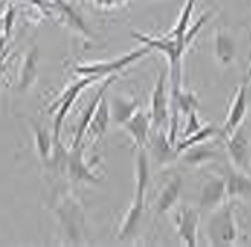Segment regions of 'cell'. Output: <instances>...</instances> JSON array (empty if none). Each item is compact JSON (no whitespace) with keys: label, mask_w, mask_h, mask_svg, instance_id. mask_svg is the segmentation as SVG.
Here are the masks:
<instances>
[{"label":"cell","mask_w":251,"mask_h":247,"mask_svg":"<svg viewBox=\"0 0 251 247\" xmlns=\"http://www.w3.org/2000/svg\"><path fill=\"white\" fill-rule=\"evenodd\" d=\"M99 7H116V5L123 4L126 0H93Z\"/></svg>","instance_id":"obj_29"},{"label":"cell","mask_w":251,"mask_h":247,"mask_svg":"<svg viewBox=\"0 0 251 247\" xmlns=\"http://www.w3.org/2000/svg\"><path fill=\"white\" fill-rule=\"evenodd\" d=\"M7 39L9 37H5L4 34H0V56L7 53V47H5V44H7Z\"/></svg>","instance_id":"obj_30"},{"label":"cell","mask_w":251,"mask_h":247,"mask_svg":"<svg viewBox=\"0 0 251 247\" xmlns=\"http://www.w3.org/2000/svg\"><path fill=\"white\" fill-rule=\"evenodd\" d=\"M195 4H197V0H186L183 11H181L179 20H177L176 26L172 28L171 35H169L172 41L176 42L177 49H181L183 53L186 51V47H188V42H186V30H188V25H190V20H192Z\"/></svg>","instance_id":"obj_22"},{"label":"cell","mask_w":251,"mask_h":247,"mask_svg":"<svg viewBox=\"0 0 251 247\" xmlns=\"http://www.w3.org/2000/svg\"><path fill=\"white\" fill-rule=\"evenodd\" d=\"M226 198L225 180L223 176H209L202 180L201 195H199V210L205 214L213 212L214 209L222 205Z\"/></svg>","instance_id":"obj_9"},{"label":"cell","mask_w":251,"mask_h":247,"mask_svg":"<svg viewBox=\"0 0 251 247\" xmlns=\"http://www.w3.org/2000/svg\"><path fill=\"white\" fill-rule=\"evenodd\" d=\"M199 225H201V210L195 207L183 205L176 214V226L181 237V242L188 247L197 246Z\"/></svg>","instance_id":"obj_11"},{"label":"cell","mask_w":251,"mask_h":247,"mask_svg":"<svg viewBox=\"0 0 251 247\" xmlns=\"http://www.w3.org/2000/svg\"><path fill=\"white\" fill-rule=\"evenodd\" d=\"M56 216H58L62 231L69 237V240L74 244L83 242V237L86 233V216L81 207L79 200L74 195L62 193L56 200Z\"/></svg>","instance_id":"obj_3"},{"label":"cell","mask_w":251,"mask_h":247,"mask_svg":"<svg viewBox=\"0 0 251 247\" xmlns=\"http://www.w3.org/2000/svg\"><path fill=\"white\" fill-rule=\"evenodd\" d=\"M246 114H248V86L244 83L237 90V93H235L234 100L230 104V109H228V114H226L225 123L220 128V135L222 137H228L246 119Z\"/></svg>","instance_id":"obj_12"},{"label":"cell","mask_w":251,"mask_h":247,"mask_svg":"<svg viewBox=\"0 0 251 247\" xmlns=\"http://www.w3.org/2000/svg\"><path fill=\"white\" fill-rule=\"evenodd\" d=\"M186 126H184L183 130V135L181 137H188V135H192L193 132H197L199 128H201V121H199V116H197V111H192L190 114H186Z\"/></svg>","instance_id":"obj_28"},{"label":"cell","mask_w":251,"mask_h":247,"mask_svg":"<svg viewBox=\"0 0 251 247\" xmlns=\"http://www.w3.org/2000/svg\"><path fill=\"white\" fill-rule=\"evenodd\" d=\"M130 35L139 41L141 44H146L153 51L162 53L169 62V76H171V88H181V79H183V56L184 53L177 49L176 42L172 41L169 35L165 37H153V35L141 34L132 30Z\"/></svg>","instance_id":"obj_4"},{"label":"cell","mask_w":251,"mask_h":247,"mask_svg":"<svg viewBox=\"0 0 251 247\" xmlns=\"http://www.w3.org/2000/svg\"><path fill=\"white\" fill-rule=\"evenodd\" d=\"M235 210H237V203L234 198H228L218 209L209 212L204 233L211 246L223 247L237 244L241 230H239L237 218H235Z\"/></svg>","instance_id":"obj_2"},{"label":"cell","mask_w":251,"mask_h":247,"mask_svg":"<svg viewBox=\"0 0 251 247\" xmlns=\"http://www.w3.org/2000/svg\"><path fill=\"white\" fill-rule=\"evenodd\" d=\"M169 72L162 70L158 74L153 95H151V125L155 130H163L169 125V88H167Z\"/></svg>","instance_id":"obj_8"},{"label":"cell","mask_w":251,"mask_h":247,"mask_svg":"<svg viewBox=\"0 0 251 247\" xmlns=\"http://www.w3.org/2000/svg\"><path fill=\"white\" fill-rule=\"evenodd\" d=\"M213 49H214V60H216V63L220 67L226 68L234 63L237 46H235L234 37L230 34H226L225 30H216Z\"/></svg>","instance_id":"obj_19"},{"label":"cell","mask_w":251,"mask_h":247,"mask_svg":"<svg viewBox=\"0 0 251 247\" xmlns=\"http://www.w3.org/2000/svg\"><path fill=\"white\" fill-rule=\"evenodd\" d=\"M32 130H34V144H35V151L39 155V159H41L42 163L50 165L51 155H53L54 137L44 126L39 125V123H32Z\"/></svg>","instance_id":"obj_24"},{"label":"cell","mask_w":251,"mask_h":247,"mask_svg":"<svg viewBox=\"0 0 251 247\" xmlns=\"http://www.w3.org/2000/svg\"><path fill=\"white\" fill-rule=\"evenodd\" d=\"M39 74V49L32 47L21 62L20 72H18V91H26L34 86Z\"/></svg>","instance_id":"obj_21"},{"label":"cell","mask_w":251,"mask_h":247,"mask_svg":"<svg viewBox=\"0 0 251 247\" xmlns=\"http://www.w3.org/2000/svg\"><path fill=\"white\" fill-rule=\"evenodd\" d=\"M179 156L183 159V163L186 165H204L207 161H211L213 158H216V149H214V146L201 142L188 147V149H184Z\"/></svg>","instance_id":"obj_25"},{"label":"cell","mask_w":251,"mask_h":247,"mask_svg":"<svg viewBox=\"0 0 251 247\" xmlns=\"http://www.w3.org/2000/svg\"><path fill=\"white\" fill-rule=\"evenodd\" d=\"M150 155L144 151V147H139V151L135 153V195L128 210H126L125 218H123L122 226H120V239L134 237L141 228L144 214V198H146L148 186H150Z\"/></svg>","instance_id":"obj_1"},{"label":"cell","mask_w":251,"mask_h":247,"mask_svg":"<svg viewBox=\"0 0 251 247\" xmlns=\"http://www.w3.org/2000/svg\"><path fill=\"white\" fill-rule=\"evenodd\" d=\"M181 189H183V179L179 176H172L162 186L158 197L155 200V212L158 216H163V214H167L171 209H174V205L179 200Z\"/></svg>","instance_id":"obj_17"},{"label":"cell","mask_w":251,"mask_h":247,"mask_svg":"<svg viewBox=\"0 0 251 247\" xmlns=\"http://www.w3.org/2000/svg\"><path fill=\"white\" fill-rule=\"evenodd\" d=\"M97 81H100V77L81 76V79L69 84L67 88L62 91V95L51 104L50 112H54V121H53V137L54 138H60V132H62L63 121H65V117H67L69 112H71V107L75 104L77 96H79L86 88H90L92 84H95Z\"/></svg>","instance_id":"obj_5"},{"label":"cell","mask_w":251,"mask_h":247,"mask_svg":"<svg viewBox=\"0 0 251 247\" xmlns=\"http://www.w3.org/2000/svg\"><path fill=\"white\" fill-rule=\"evenodd\" d=\"M109 123H111V114H109L107 98H105V95H104V98L100 100V104L97 105L95 112H93L92 121H90L88 130H86V135H92V138L97 142V140L102 138V135L105 134Z\"/></svg>","instance_id":"obj_23"},{"label":"cell","mask_w":251,"mask_h":247,"mask_svg":"<svg viewBox=\"0 0 251 247\" xmlns=\"http://www.w3.org/2000/svg\"><path fill=\"white\" fill-rule=\"evenodd\" d=\"M216 135H220V128H214V126H211V125H202L197 132H193V134L188 135V137L181 138L179 142L176 144L177 155H181L184 149H188V147L195 146V144L207 142L209 138L216 137Z\"/></svg>","instance_id":"obj_26"},{"label":"cell","mask_w":251,"mask_h":247,"mask_svg":"<svg viewBox=\"0 0 251 247\" xmlns=\"http://www.w3.org/2000/svg\"><path fill=\"white\" fill-rule=\"evenodd\" d=\"M250 76H251V65H250Z\"/></svg>","instance_id":"obj_33"},{"label":"cell","mask_w":251,"mask_h":247,"mask_svg":"<svg viewBox=\"0 0 251 247\" xmlns=\"http://www.w3.org/2000/svg\"><path fill=\"white\" fill-rule=\"evenodd\" d=\"M23 2H30L32 5H37L39 9L44 11V2H42V0H23Z\"/></svg>","instance_id":"obj_31"},{"label":"cell","mask_w":251,"mask_h":247,"mask_svg":"<svg viewBox=\"0 0 251 247\" xmlns=\"http://www.w3.org/2000/svg\"><path fill=\"white\" fill-rule=\"evenodd\" d=\"M151 47L143 44L141 47L134 51H128L126 55L118 56V58L113 60H105V62H92V63H81L75 67V72L79 74V76H97L104 79V77L111 76V74H118L120 70L123 68L130 67V65H134L135 62H139L141 58L148 56L151 53Z\"/></svg>","instance_id":"obj_6"},{"label":"cell","mask_w":251,"mask_h":247,"mask_svg":"<svg viewBox=\"0 0 251 247\" xmlns=\"http://www.w3.org/2000/svg\"><path fill=\"white\" fill-rule=\"evenodd\" d=\"M51 4H53V9L58 14L60 21L69 30H72L74 34H79V35H90V28L86 25V20L81 16V13L71 2H67V0H51Z\"/></svg>","instance_id":"obj_16"},{"label":"cell","mask_w":251,"mask_h":247,"mask_svg":"<svg viewBox=\"0 0 251 247\" xmlns=\"http://www.w3.org/2000/svg\"><path fill=\"white\" fill-rule=\"evenodd\" d=\"M223 180H225L226 198H248L251 197V174L237 170L232 165L223 170Z\"/></svg>","instance_id":"obj_15"},{"label":"cell","mask_w":251,"mask_h":247,"mask_svg":"<svg viewBox=\"0 0 251 247\" xmlns=\"http://www.w3.org/2000/svg\"><path fill=\"white\" fill-rule=\"evenodd\" d=\"M2 5H4V0H2V2H0V11H2Z\"/></svg>","instance_id":"obj_32"},{"label":"cell","mask_w":251,"mask_h":247,"mask_svg":"<svg viewBox=\"0 0 251 247\" xmlns=\"http://www.w3.org/2000/svg\"><path fill=\"white\" fill-rule=\"evenodd\" d=\"M109 114H111V121L116 126H123L130 117L134 116L135 111H139L137 98H126L122 95H111L107 98Z\"/></svg>","instance_id":"obj_18"},{"label":"cell","mask_w":251,"mask_h":247,"mask_svg":"<svg viewBox=\"0 0 251 247\" xmlns=\"http://www.w3.org/2000/svg\"><path fill=\"white\" fill-rule=\"evenodd\" d=\"M123 128L128 132V135L132 137L134 146L137 149L139 147H144L151 134V117L146 112H143V111H135L134 116L123 125Z\"/></svg>","instance_id":"obj_20"},{"label":"cell","mask_w":251,"mask_h":247,"mask_svg":"<svg viewBox=\"0 0 251 247\" xmlns=\"http://www.w3.org/2000/svg\"><path fill=\"white\" fill-rule=\"evenodd\" d=\"M146 144L150 146V153L148 155H151L155 158L158 167L171 165L179 158V155L176 151V144H172L162 130H155L153 135L150 134V138H148Z\"/></svg>","instance_id":"obj_13"},{"label":"cell","mask_w":251,"mask_h":247,"mask_svg":"<svg viewBox=\"0 0 251 247\" xmlns=\"http://www.w3.org/2000/svg\"><path fill=\"white\" fill-rule=\"evenodd\" d=\"M116 79H118V74H111V76H107L104 81H102L97 95L90 100V104L86 105V109L83 111L79 121H77V128H75V135H74V140H72V146H79V144L84 142V135H86V130H88V125H90V121H92V116H93V112H95L97 105L100 104V100L104 98L109 86H111Z\"/></svg>","instance_id":"obj_14"},{"label":"cell","mask_w":251,"mask_h":247,"mask_svg":"<svg viewBox=\"0 0 251 247\" xmlns=\"http://www.w3.org/2000/svg\"><path fill=\"white\" fill-rule=\"evenodd\" d=\"M83 147L84 142L79 144V146L71 147L67 159H65V165H63V172H67V176L74 182H93V184H97V182H100V177L97 176L95 172L92 170V167L84 161Z\"/></svg>","instance_id":"obj_10"},{"label":"cell","mask_w":251,"mask_h":247,"mask_svg":"<svg viewBox=\"0 0 251 247\" xmlns=\"http://www.w3.org/2000/svg\"><path fill=\"white\" fill-rule=\"evenodd\" d=\"M14 20H16V9H14L13 4H7L4 16H2V34L5 37H11V34H13Z\"/></svg>","instance_id":"obj_27"},{"label":"cell","mask_w":251,"mask_h":247,"mask_svg":"<svg viewBox=\"0 0 251 247\" xmlns=\"http://www.w3.org/2000/svg\"><path fill=\"white\" fill-rule=\"evenodd\" d=\"M225 138L230 165L237 170L251 174V126L246 119Z\"/></svg>","instance_id":"obj_7"}]
</instances>
